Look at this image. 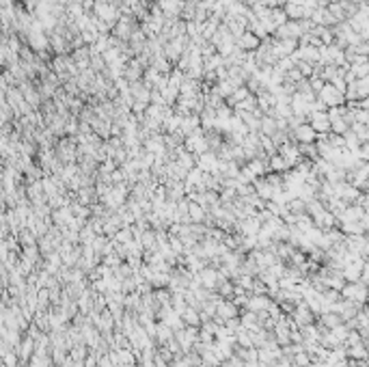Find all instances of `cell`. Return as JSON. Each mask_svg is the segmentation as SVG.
Masks as SVG:
<instances>
[{"mask_svg":"<svg viewBox=\"0 0 369 367\" xmlns=\"http://www.w3.org/2000/svg\"><path fill=\"white\" fill-rule=\"evenodd\" d=\"M343 296H346V298H352V303H354V300H361V303H363V298H365V287H363V285H356V283L346 285V287H343Z\"/></svg>","mask_w":369,"mask_h":367,"instance_id":"obj_1","label":"cell"},{"mask_svg":"<svg viewBox=\"0 0 369 367\" xmlns=\"http://www.w3.org/2000/svg\"><path fill=\"white\" fill-rule=\"evenodd\" d=\"M296 139L300 143H304V145H311V143L317 139V134L313 132V128H311V126H300L296 130Z\"/></svg>","mask_w":369,"mask_h":367,"instance_id":"obj_2","label":"cell"}]
</instances>
